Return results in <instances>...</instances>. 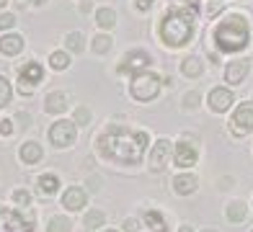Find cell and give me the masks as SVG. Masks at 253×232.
<instances>
[{"label":"cell","instance_id":"6da1fadb","mask_svg":"<svg viewBox=\"0 0 253 232\" xmlns=\"http://www.w3.org/2000/svg\"><path fill=\"white\" fill-rule=\"evenodd\" d=\"M147 145H150V134L147 132L124 129L119 124L109 126V129L98 137V153L106 160L124 162V165H137V162H142Z\"/></svg>","mask_w":253,"mask_h":232},{"label":"cell","instance_id":"7a4b0ae2","mask_svg":"<svg viewBox=\"0 0 253 232\" xmlns=\"http://www.w3.org/2000/svg\"><path fill=\"white\" fill-rule=\"evenodd\" d=\"M197 26V5L191 8H170L160 18V39L168 46H183Z\"/></svg>","mask_w":253,"mask_h":232},{"label":"cell","instance_id":"3957f363","mask_svg":"<svg viewBox=\"0 0 253 232\" xmlns=\"http://www.w3.org/2000/svg\"><path fill=\"white\" fill-rule=\"evenodd\" d=\"M251 26L243 16H227L225 21L217 23L214 29V41L220 52H240L248 46Z\"/></svg>","mask_w":253,"mask_h":232},{"label":"cell","instance_id":"277c9868","mask_svg":"<svg viewBox=\"0 0 253 232\" xmlns=\"http://www.w3.org/2000/svg\"><path fill=\"white\" fill-rule=\"evenodd\" d=\"M160 85H163V80L155 73H145L142 70V73L132 75L129 90H132V98H137V101H153V98H158Z\"/></svg>","mask_w":253,"mask_h":232},{"label":"cell","instance_id":"5b68a950","mask_svg":"<svg viewBox=\"0 0 253 232\" xmlns=\"http://www.w3.org/2000/svg\"><path fill=\"white\" fill-rule=\"evenodd\" d=\"M230 132L235 137H246V134L253 132V103L246 101L235 109L233 119H230Z\"/></svg>","mask_w":253,"mask_h":232},{"label":"cell","instance_id":"8992f818","mask_svg":"<svg viewBox=\"0 0 253 232\" xmlns=\"http://www.w3.org/2000/svg\"><path fill=\"white\" fill-rule=\"evenodd\" d=\"M0 232H34L31 219L13 209H0Z\"/></svg>","mask_w":253,"mask_h":232},{"label":"cell","instance_id":"52a82bcc","mask_svg":"<svg viewBox=\"0 0 253 232\" xmlns=\"http://www.w3.org/2000/svg\"><path fill=\"white\" fill-rule=\"evenodd\" d=\"M49 142L54 147H70L75 142V121H67V119L54 121L49 129Z\"/></svg>","mask_w":253,"mask_h":232},{"label":"cell","instance_id":"ba28073f","mask_svg":"<svg viewBox=\"0 0 253 232\" xmlns=\"http://www.w3.org/2000/svg\"><path fill=\"white\" fill-rule=\"evenodd\" d=\"M147 65H150V54L142 52V49H132V52H126V54L122 57L119 73H122V75H137V73H142Z\"/></svg>","mask_w":253,"mask_h":232},{"label":"cell","instance_id":"9c48e42d","mask_svg":"<svg viewBox=\"0 0 253 232\" xmlns=\"http://www.w3.org/2000/svg\"><path fill=\"white\" fill-rule=\"evenodd\" d=\"M18 77H21V93H29L34 90V85L37 83H42V77H44V70H42V65L39 62H26L24 67L18 70Z\"/></svg>","mask_w":253,"mask_h":232},{"label":"cell","instance_id":"30bf717a","mask_svg":"<svg viewBox=\"0 0 253 232\" xmlns=\"http://www.w3.org/2000/svg\"><path fill=\"white\" fill-rule=\"evenodd\" d=\"M168 157H170V142L163 137V139H158V142L153 145V153H150V170L153 173H163L166 170V162H168Z\"/></svg>","mask_w":253,"mask_h":232},{"label":"cell","instance_id":"8fae6325","mask_svg":"<svg viewBox=\"0 0 253 232\" xmlns=\"http://www.w3.org/2000/svg\"><path fill=\"white\" fill-rule=\"evenodd\" d=\"M173 162L178 168H191L194 162H197V147H194L191 142H186V139H181V142L176 145Z\"/></svg>","mask_w":253,"mask_h":232},{"label":"cell","instance_id":"7c38bea8","mask_svg":"<svg viewBox=\"0 0 253 232\" xmlns=\"http://www.w3.org/2000/svg\"><path fill=\"white\" fill-rule=\"evenodd\" d=\"M233 93H230L227 88H214L212 93H210V98H207V103L212 106V111H217V114H225L230 106H233Z\"/></svg>","mask_w":253,"mask_h":232},{"label":"cell","instance_id":"4fadbf2b","mask_svg":"<svg viewBox=\"0 0 253 232\" xmlns=\"http://www.w3.org/2000/svg\"><path fill=\"white\" fill-rule=\"evenodd\" d=\"M88 201V196L83 189H78V186H70L65 193H62V206L67 209V212H80V209L85 206Z\"/></svg>","mask_w":253,"mask_h":232},{"label":"cell","instance_id":"5bb4252c","mask_svg":"<svg viewBox=\"0 0 253 232\" xmlns=\"http://www.w3.org/2000/svg\"><path fill=\"white\" fill-rule=\"evenodd\" d=\"M248 70H251L248 60H235V62H227V70H225V80H227L230 85H240V83L246 80Z\"/></svg>","mask_w":253,"mask_h":232},{"label":"cell","instance_id":"9a60e30c","mask_svg":"<svg viewBox=\"0 0 253 232\" xmlns=\"http://www.w3.org/2000/svg\"><path fill=\"white\" fill-rule=\"evenodd\" d=\"M21 49H24V37H18V34H5V37L0 39V52H3V54L13 57Z\"/></svg>","mask_w":253,"mask_h":232},{"label":"cell","instance_id":"2e32d148","mask_svg":"<svg viewBox=\"0 0 253 232\" xmlns=\"http://www.w3.org/2000/svg\"><path fill=\"white\" fill-rule=\"evenodd\" d=\"M173 189H176L178 196H189V193L197 191V178H194L191 173H186V176L181 173V176L173 178Z\"/></svg>","mask_w":253,"mask_h":232},{"label":"cell","instance_id":"e0dca14e","mask_svg":"<svg viewBox=\"0 0 253 232\" xmlns=\"http://www.w3.org/2000/svg\"><path fill=\"white\" fill-rule=\"evenodd\" d=\"M44 109H47V114H62L67 109V96L65 93H49L44 101Z\"/></svg>","mask_w":253,"mask_h":232},{"label":"cell","instance_id":"ac0fdd59","mask_svg":"<svg viewBox=\"0 0 253 232\" xmlns=\"http://www.w3.org/2000/svg\"><path fill=\"white\" fill-rule=\"evenodd\" d=\"M21 160L26 162V165H34V162L42 160V147L37 142H26L21 145Z\"/></svg>","mask_w":253,"mask_h":232},{"label":"cell","instance_id":"d6986e66","mask_svg":"<svg viewBox=\"0 0 253 232\" xmlns=\"http://www.w3.org/2000/svg\"><path fill=\"white\" fill-rule=\"evenodd\" d=\"M202 70H204V65H202L199 57H186V60H181V73L186 77H199Z\"/></svg>","mask_w":253,"mask_h":232},{"label":"cell","instance_id":"ffe728a7","mask_svg":"<svg viewBox=\"0 0 253 232\" xmlns=\"http://www.w3.org/2000/svg\"><path fill=\"white\" fill-rule=\"evenodd\" d=\"M145 225L153 227V232H168V225L160 212H145Z\"/></svg>","mask_w":253,"mask_h":232},{"label":"cell","instance_id":"44dd1931","mask_svg":"<svg viewBox=\"0 0 253 232\" xmlns=\"http://www.w3.org/2000/svg\"><path fill=\"white\" fill-rule=\"evenodd\" d=\"M246 214H248V209H246L243 201H233L227 206V219H230V222H243Z\"/></svg>","mask_w":253,"mask_h":232},{"label":"cell","instance_id":"7402d4cb","mask_svg":"<svg viewBox=\"0 0 253 232\" xmlns=\"http://www.w3.org/2000/svg\"><path fill=\"white\" fill-rule=\"evenodd\" d=\"M96 23L101 29H111L114 23H117V13H114L111 8H101L98 13H96Z\"/></svg>","mask_w":253,"mask_h":232},{"label":"cell","instance_id":"603a6c76","mask_svg":"<svg viewBox=\"0 0 253 232\" xmlns=\"http://www.w3.org/2000/svg\"><path fill=\"white\" fill-rule=\"evenodd\" d=\"M57 189H60V181H57V176H42V178H39V191H42L44 196L57 193Z\"/></svg>","mask_w":253,"mask_h":232},{"label":"cell","instance_id":"cb8c5ba5","mask_svg":"<svg viewBox=\"0 0 253 232\" xmlns=\"http://www.w3.org/2000/svg\"><path fill=\"white\" fill-rule=\"evenodd\" d=\"M65 44H67V49H70V52H83V34H80V31H70L65 37Z\"/></svg>","mask_w":253,"mask_h":232},{"label":"cell","instance_id":"d4e9b609","mask_svg":"<svg viewBox=\"0 0 253 232\" xmlns=\"http://www.w3.org/2000/svg\"><path fill=\"white\" fill-rule=\"evenodd\" d=\"M70 219H65V217H52L49 219V225H47V232H70Z\"/></svg>","mask_w":253,"mask_h":232},{"label":"cell","instance_id":"484cf974","mask_svg":"<svg viewBox=\"0 0 253 232\" xmlns=\"http://www.w3.org/2000/svg\"><path fill=\"white\" fill-rule=\"evenodd\" d=\"M103 222H106V217H103V212H88L85 214V227H90V230H96V227H103Z\"/></svg>","mask_w":253,"mask_h":232},{"label":"cell","instance_id":"4316f807","mask_svg":"<svg viewBox=\"0 0 253 232\" xmlns=\"http://www.w3.org/2000/svg\"><path fill=\"white\" fill-rule=\"evenodd\" d=\"M109 49H111V37L101 34V37L93 39V52H96V54H106Z\"/></svg>","mask_w":253,"mask_h":232},{"label":"cell","instance_id":"83f0119b","mask_svg":"<svg viewBox=\"0 0 253 232\" xmlns=\"http://www.w3.org/2000/svg\"><path fill=\"white\" fill-rule=\"evenodd\" d=\"M49 65H52L54 70H65L67 65H70V57H67L65 52H54V54L49 57Z\"/></svg>","mask_w":253,"mask_h":232},{"label":"cell","instance_id":"f1b7e54d","mask_svg":"<svg viewBox=\"0 0 253 232\" xmlns=\"http://www.w3.org/2000/svg\"><path fill=\"white\" fill-rule=\"evenodd\" d=\"M10 93H13V90H10V83L5 77H0V109L10 103Z\"/></svg>","mask_w":253,"mask_h":232},{"label":"cell","instance_id":"f546056e","mask_svg":"<svg viewBox=\"0 0 253 232\" xmlns=\"http://www.w3.org/2000/svg\"><path fill=\"white\" fill-rule=\"evenodd\" d=\"M13 201H16V204H21V206H29V204H31V196H29V191L18 189V191L13 193Z\"/></svg>","mask_w":253,"mask_h":232},{"label":"cell","instance_id":"4dcf8cb0","mask_svg":"<svg viewBox=\"0 0 253 232\" xmlns=\"http://www.w3.org/2000/svg\"><path fill=\"white\" fill-rule=\"evenodd\" d=\"M13 26H16V16L13 13H3V16H0V31L13 29Z\"/></svg>","mask_w":253,"mask_h":232},{"label":"cell","instance_id":"1f68e13d","mask_svg":"<svg viewBox=\"0 0 253 232\" xmlns=\"http://www.w3.org/2000/svg\"><path fill=\"white\" fill-rule=\"evenodd\" d=\"M88 121H90V111L80 106V109L75 111V124H88Z\"/></svg>","mask_w":253,"mask_h":232},{"label":"cell","instance_id":"d6a6232c","mask_svg":"<svg viewBox=\"0 0 253 232\" xmlns=\"http://www.w3.org/2000/svg\"><path fill=\"white\" fill-rule=\"evenodd\" d=\"M0 134H3V137H10V134H13V121H10V119H3V121H0Z\"/></svg>","mask_w":253,"mask_h":232},{"label":"cell","instance_id":"836d02e7","mask_svg":"<svg viewBox=\"0 0 253 232\" xmlns=\"http://www.w3.org/2000/svg\"><path fill=\"white\" fill-rule=\"evenodd\" d=\"M183 103H186L189 109L199 106V93H186V96H183Z\"/></svg>","mask_w":253,"mask_h":232},{"label":"cell","instance_id":"e575fe53","mask_svg":"<svg viewBox=\"0 0 253 232\" xmlns=\"http://www.w3.org/2000/svg\"><path fill=\"white\" fill-rule=\"evenodd\" d=\"M140 225H137V219H124V232H137Z\"/></svg>","mask_w":253,"mask_h":232},{"label":"cell","instance_id":"d590c367","mask_svg":"<svg viewBox=\"0 0 253 232\" xmlns=\"http://www.w3.org/2000/svg\"><path fill=\"white\" fill-rule=\"evenodd\" d=\"M150 5H153V0H137V8L140 10H150Z\"/></svg>","mask_w":253,"mask_h":232},{"label":"cell","instance_id":"8d00e7d4","mask_svg":"<svg viewBox=\"0 0 253 232\" xmlns=\"http://www.w3.org/2000/svg\"><path fill=\"white\" fill-rule=\"evenodd\" d=\"M178 232H194V230H191V227H189V225H183V227H181V230H178Z\"/></svg>","mask_w":253,"mask_h":232},{"label":"cell","instance_id":"74e56055","mask_svg":"<svg viewBox=\"0 0 253 232\" xmlns=\"http://www.w3.org/2000/svg\"><path fill=\"white\" fill-rule=\"evenodd\" d=\"M16 3H18V5H24V3H29V0H16Z\"/></svg>","mask_w":253,"mask_h":232},{"label":"cell","instance_id":"f35d334b","mask_svg":"<svg viewBox=\"0 0 253 232\" xmlns=\"http://www.w3.org/2000/svg\"><path fill=\"white\" fill-rule=\"evenodd\" d=\"M3 5H5V0H0V8H3Z\"/></svg>","mask_w":253,"mask_h":232},{"label":"cell","instance_id":"ab89813d","mask_svg":"<svg viewBox=\"0 0 253 232\" xmlns=\"http://www.w3.org/2000/svg\"><path fill=\"white\" fill-rule=\"evenodd\" d=\"M103 232H117V230H103Z\"/></svg>","mask_w":253,"mask_h":232},{"label":"cell","instance_id":"60d3db41","mask_svg":"<svg viewBox=\"0 0 253 232\" xmlns=\"http://www.w3.org/2000/svg\"><path fill=\"white\" fill-rule=\"evenodd\" d=\"M34 3H44V0H34Z\"/></svg>","mask_w":253,"mask_h":232},{"label":"cell","instance_id":"b9f144b4","mask_svg":"<svg viewBox=\"0 0 253 232\" xmlns=\"http://www.w3.org/2000/svg\"><path fill=\"white\" fill-rule=\"evenodd\" d=\"M204 232H214V230H204Z\"/></svg>","mask_w":253,"mask_h":232}]
</instances>
